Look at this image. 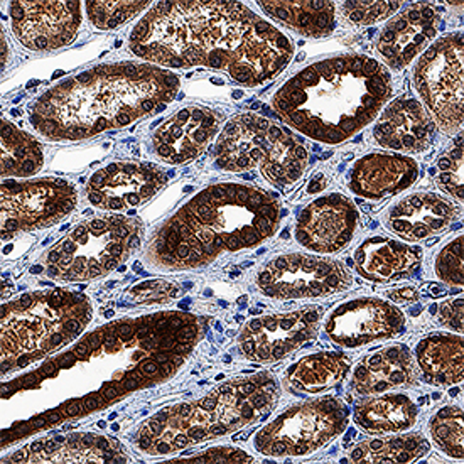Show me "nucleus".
Instances as JSON below:
<instances>
[{"label":"nucleus","mask_w":464,"mask_h":464,"mask_svg":"<svg viewBox=\"0 0 464 464\" xmlns=\"http://www.w3.org/2000/svg\"><path fill=\"white\" fill-rule=\"evenodd\" d=\"M440 14L429 2H416L389 21L380 33V56L383 63L401 72L428 48L440 31Z\"/></svg>","instance_id":"nucleus-21"},{"label":"nucleus","mask_w":464,"mask_h":464,"mask_svg":"<svg viewBox=\"0 0 464 464\" xmlns=\"http://www.w3.org/2000/svg\"><path fill=\"white\" fill-rule=\"evenodd\" d=\"M436 181L446 195L451 196L456 203H463V142L461 135L448 154L438 162Z\"/></svg>","instance_id":"nucleus-35"},{"label":"nucleus","mask_w":464,"mask_h":464,"mask_svg":"<svg viewBox=\"0 0 464 464\" xmlns=\"http://www.w3.org/2000/svg\"><path fill=\"white\" fill-rule=\"evenodd\" d=\"M254 461L256 458L252 454H248L240 448H230V446L209 448L205 451L171 459V463H254Z\"/></svg>","instance_id":"nucleus-39"},{"label":"nucleus","mask_w":464,"mask_h":464,"mask_svg":"<svg viewBox=\"0 0 464 464\" xmlns=\"http://www.w3.org/2000/svg\"><path fill=\"white\" fill-rule=\"evenodd\" d=\"M15 39L31 51H53L72 44L83 23L82 2H11Z\"/></svg>","instance_id":"nucleus-15"},{"label":"nucleus","mask_w":464,"mask_h":464,"mask_svg":"<svg viewBox=\"0 0 464 464\" xmlns=\"http://www.w3.org/2000/svg\"><path fill=\"white\" fill-rule=\"evenodd\" d=\"M93 307L68 289L25 293L2 304V377L60 352L85 333Z\"/></svg>","instance_id":"nucleus-7"},{"label":"nucleus","mask_w":464,"mask_h":464,"mask_svg":"<svg viewBox=\"0 0 464 464\" xmlns=\"http://www.w3.org/2000/svg\"><path fill=\"white\" fill-rule=\"evenodd\" d=\"M132 456L121 440L95 434L74 432L66 436L39 438L13 454L2 458V463H130Z\"/></svg>","instance_id":"nucleus-19"},{"label":"nucleus","mask_w":464,"mask_h":464,"mask_svg":"<svg viewBox=\"0 0 464 464\" xmlns=\"http://www.w3.org/2000/svg\"><path fill=\"white\" fill-rule=\"evenodd\" d=\"M420 264V248L379 235L363 240L354 252L356 272L367 281L382 284L409 277Z\"/></svg>","instance_id":"nucleus-26"},{"label":"nucleus","mask_w":464,"mask_h":464,"mask_svg":"<svg viewBox=\"0 0 464 464\" xmlns=\"http://www.w3.org/2000/svg\"><path fill=\"white\" fill-rule=\"evenodd\" d=\"M129 48L160 68L207 66L258 86L291 63V37L242 2H158L135 24Z\"/></svg>","instance_id":"nucleus-2"},{"label":"nucleus","mask_w":464,"mask_h":464,"mask_svg":"<svg viewBox=\"0 0 464 464\" xmlns=\"http://www.w3.org/2000/svg\"><path fill=\"white\" fill-rule=\"evenodd\" d=\"M0 193L2 240L58 225L78 205L76 188L58 178L27 181L4 179Z\"/></svg>","instance_id":"nucleus-12"},{"label":"nucleus","mask_w":464,"mask_h":464,"mask_svg":"<svg viewBox=\"0 0 464 464\" xmlns=\"http://www.w3.org/2000/svg\"><path fill=\"white\" fill-rule=\"evenodd\" d=\"M350 411L340 399L323 397L294 405L256 432L254 446L267 458H303L342 436Z\"/></svg>","instance_id":"nucleus-10"},{"label":"nucleus","mask_w":464,"mask_h":464,"mask_svg":"<svg viewBox=\"0 0 464 464\" xmlns=\"http://www.w3.org/2000/svg\"><path fill=\"white\" fill-rule=\"evenodd\" d=\"M353 277L338 260L305 254L272 258L256 276V285L272 299H314L346 291Z\"/></svg>","instance_id":"nucleus-13"},{"label":"nucleus","mask_w":464,"mask_h":464,"mask_svg":"<svg viewBox=\"0 0 464 464\" xmlns=\"http://www.w3.org/2000/svg\"><path fill=\"white\" fill-rule=\"evenodd\" d=\"M281 217L279 201L260 188L213 184L160 225L147 245V262L169 272L205 267L223 254L264 244Z\"/></svg>","instance_id":"nucleus-4"},{"label":"nucleus","mask_w":464,"mask_h":464,"mask_svg":"<svg viewBox=\"0 0 464 464\" xmlns=\"http://www.w3.org/2000/svg\"><path fill=\"white\" fill-rule=\"evenodd\" d=\"M459 213V208L442 196L414 193L392 207L385 225L405 242H420L451 227Z\"/></svg>","instance_id":"nucleus-23"},{"label":"nucleus","mask_w":464,"mask_h":464,"mask_svg":"<svg viewBox=\"0 0 464 464\" xmlns=\"http://www.w3.org/2000/svg\"><path fill=\"white\" fill-rule=\"evenodd\" d=\"M352 370V360L343 353L309 354L285 372V387L294 393L318 395L340 385Z\"/></svg>","instance_id":"nucleus-28"},{"label":"nucleus","mask_w":464,"mask_h":464,"mask_svg":"<svg viewBox=\"0 0 464 464\" xmlns=\"http://www.w3.org/2000/svg\"><path fill=\"white\" fill-rule=\"evenodd\" d=\"M260 9L272 21L293 29L305 37H326L336 27L334 2H291V0H262Z\"/></svg>","instance_id":"nucleus-29"},{"label":"nucleus","mask_w":464,"mask_h":464,"mask_svg":"<svg viewBox=\"0 0 464 464\" xmlns=\"http://www.w3.org/2000/svg\"><path fill=\"white\" fill-rule=\"evenodd\" d=\"M419 368L405 344L387 346L363 358L356 368L350 389L356 395H379L395 389L416 387Z\"/></svg>","instance_id":"nucleus-25"},{"label":"nucleus","mask_w":464,"mask_h":464,"mask_svg":"<svg viewBox=\"0 0 464 464\" xmlns=\"http://www.w3.org/2000/svg\"><path fill=\"white\" fill-rule=\"evenodd\" d=\"M152 2L147 0H135V2H102V0H90L85 2V11L90 23L100 31H111L119 25L129 23L135 15L149 11Z\"/></svg>","instance_id":"nucleus-34"},{"label":"nucleus","mask_w":464,"mask_h":464,"mask_svg":"<svg viewBox=\"0 0 464 464\" xmlns=\"http://www.w3.org/2000/svg\"><path fill=\"white\" fill-rule=\"evenodd\" d=\"M393 92L385 64L344 54L309 64L272 98V107L299 134L342 144L377 119Z\"/></svg>","instance_id":"nucleus-5"},{"label":"nucleus","mask_w":464,"mask_h":464,"mask_svg":"<svg viewBox=\"0 0 464 464\" xmlns=\"http://www.w3.org/2000/svg\"><path fill=\"white\" fill-rule=\"evenodd\" d=\"M387 295L391 297L393 303H399V304H411V303H416L417 299H419V293H417L414 287L393 289V291H389Z\"/></svg>","instance_id":"nucleus-41"},{"label":"nucleus","mask_w":464,"mask_h":464,"mask_svg":"<svg viewBox=\"0 0 464 464\" xmlns=\"http://www.w3.org/2000/svg\"><path fill=\"white\" fill-rule=\"evenodd\" d=\"M353 419L368 434H397L416 426L417 407L409 395L387 393L358 403Z\"/></svg>","instance_id":"nucleus-30"},{"label":"nucleus","mask_w":464,"mask_h":464,"mask_svg":"<svg viewBox=\"0 0 464 464\" xmlns=\"http://www.w3.org/2000/svg\"><path fill=\"white\" fill-rule=\"evenodd\" d=\"M416 363L430 385H459L463 382V338L451 333L426 336L416 346Z\"/></svg>","instance_id":"nucleus-27"},{"label":"nucleus","mask_w":464,"mask_h":464,"mask_svg":"<svg viewBox=\"0 0 464 464\" xmlns=\"http://www.w3.org/2000/svg\"><path fill=\"white\" fill-rule=\"evenodd\" d=\"M5 60H7V39H5L4 33H2V70H4Z\"/></svg>","instance_id":"nucleus-43"},{"label":"nucleus","mask_w":464,"mask_h":464,"mask_svg":"<svg viewBox=\"0 0 464 464\" xmlns=\"http://www.w3.org/2000/svg\"><path fill=\"white\" fill-rule=\"evenodd\" d=\"M44 150L33 135L2 119V179L31 178L41 171Z\"/></svg>","instance_id":"nucleus-32"},{"label":"nucleus","mask_w":464,"mask_h":464,"mask_svg":"<svg viewBox=\"0 0 464 464\" xmlns=\"http://www.w3.org/2000/svg\"><path fill=\"white\" fill-rule=\"evenodd\" d=\"M168 184V174L149 162H113L92 174L88 201L103 211L137 208Z\"/></svg>","instance_id":"nucleus-16"},{"label":"nucleus","mask_w":464,"mask_h":464,"mask_svg":"<svg viewBox=\"0 0 464 464\" xmlns=\"http://www.w3.org/2000/svg\"><path fill=\"white\" fill-rule=\"evenodd\" d=\"M181 289L178 284L168 281H146L132 285L125 299L135 305L169 304L176 297H179Z\"/></svg>","instance_id":"nucleus-37"},{"label":"nucleus","mask_w":464,"mask_h":464,"mask_svg":"<svg viewBox=\"0 0 464 464\" xmlns=\"http://www.w3.org/2000/svg\"><path fill=\"white\" fill-rule=\"evenodd\" d=\"M321 318L319 305H305L291 313L252 319L240 331V350L252 362H279L318 336Z\"/></svg>","instance_id":"nucleus-14"},{"label":"nucleus","mask_w":464,"mask_h":464,"mask_svg":"<svg viewBox=\"0 0 464 464\" xmlns=\"http://www.w3.org/2000/svg\"><path fill=\"white\" fill-rule=\"evenodd\" d=\"M207 326L208 319L193 313L160 311L90 331L66 352L2 385L4 402L29 395L36 407L2 430V450L171 380L191 358Z\"/></svg>","instance_id":"nucleus-1"},{"label":"nucleus","mask_w":464,"mask_h":464,"mask_svg":"<svg viewBox=\"0 0 464 464\" xmlns=\"http://www.w3.org/2000/svg\"><path fill=\"white\" fill-rule=\"evenodd\" d=\"M463 44L461 33L432 43L414 68V86L442 132L463 129Z\"/></svg>","instance_id":"nucleus-11"},{"label":"nucleus","mask_w":464,"mask_h":464,"mask_svg":"<svg viewBox=\"0 0 464 464\" xmlns=\"http://www.w3.org/2000/svg\"><path fill=\"white\" fill-rule=\"evenodd\" d=\"M463 235H458L436 256L434 269L440 281L456 287L463 285Z\"/></svg>","instance_id":"nucleus-38"},{"label":"nucleus","mask_w":464,"mask_h":464,"mask_svg":"<svg viewBox=\"0 0 464 464\" xmlns=\"http://www.w3.org/2000/svg\"><path fill=\"white\" fill-rule=\"evenodd\" d=\"M279 395V382L269 372L228 380L198 401L174 403L146 419L135 430L134 446L160 458L218 440L269 416Z\"/></svg>","instance_id":"nucleus-6"},{"label":"nucleus","mask_w":464,"mask_h":464,"mask_svg":"<svg viewBox=\"0 0 464 464\" xmlns=\"http://www.w3.org/2000/svg\"><path fill=\"white\" fill-rule=\"evenodd\" d=\"M328 186V179L324 174H318L316 178L311 179V183L307 184V193L314 195V193H323Z\"/></svg>","instance_id":"nucleus-42"},{"label":"nucleus","mask_w":464,"mask_h":464,"mask_svg":"<svg viewBox=\"0 0 464 464\" xmlns=\"http://www.w3.org/2000/svg\"><path fill=\"white\" fill-rule=\"evenodd\" d=\"M429 432L440 452L452 459H463V411L458 405L440 409L429 422Z\"/></svg>","instance_id":"nucleus-33"},{"label":"nucleus","mask_w":464,"mask_h":464,"mask_svg":"<svg viewBox=\"0 0 464 464\" xmlns=\"http://www.w3.org/2000/svg\"><path fill=\"white\" fill-rule=\"evenodd\" d=\"M430 450L429 440L419 434L387 436L363 440L352 448L348 459L353 463H414Z\"/></svg>","instance_id":"nucleus-31"},{"label":"nucleus","mask_w":464,"mask_h":464,"mask_svg":"<svg viewBox=\"0 0 464 464\" xmlns=\"http://www.w3.org/2000/svg\"><path fill=\"white\" fill-rule=\"evenodd\" d=\"M301 140L256 113L235 115L223 125L215 144V164L228 172L258 169L274 186L297 183L307 168Z\"/></svg>","instance_id":"nucleus-8"},{"label":"nucleus","mask_w":464,"mask_h":464,"mask_svg":"<svg viewBox=\"0 0 464 464\" xmlns=\"http://www.w3.org/2000/svg\"><path fill=\"white\" fill-rule=\"evenodd\" d=\"M144 225L125 215H103L80 223L44 256L49 277L93 281L121 267L142 244Z\"/></svg>","instance_id":"nucleus-9"},{"label":"nucleus","mask_w":464,"mask_h":464,"mask_svg":"<svg viewBox=\"0 0 464 464\" xmlns=\"http://www.w3.org/2000/svg\"><path fill=\"white\" fill-rule=\"evenodd\" d=\"M403 2H343V15L358 25H372L387 21L401 11Z\"/></svg>","instance_id":"nucleus-36"},{"label":"nucleus","mask_w":464,"mask_h":464,"mask_svg":"<svg viewBox=\"0 0 464 464\" xmlns=\"http://www.w3.org/2000/svg\"><path fill=\"white\" fill-rule=\"evenodd\" d=\"M438 319L442 326L456 333H463V297H454L451 301L442 303L438 311Z\"/></svg>","instance_id":"nucleus-40"},{"label":"nucleus","mask_w":464,"mask_h":464,"mask_svg":"<svg viewBox=\"0 0 464 464\" xmlns=\"http://www.w3.org/2000/svg\"><path fill=\"white\" fill-rule=\"evenodd\" d=\"M358 221L352 199L340 193L321 196L299 213L295 240L314 254H336L353 240Z\"/></svg>","instance_id":"nucleus-18"},{"label":"nucleus","mask_w":464,"mask_h":464,"mask_svg":"<svg viewBox=\"0 0 464 464\" xmlns=\"http://www.w3.org/2000/svg\"><path fill=\"white\" fill-rule=\"evenodd\" d=\"M221 115L217 111L189 105L172 113L152 135L156 156L166 164H186L205 152L220 130Z\"/></svg>","instance_id":"nucleus-20"},{"label":"nucleus","mask_w":464,"mask_h":464,"mask_svg":"<svg viewBox=\"0 0 464 464\" xmlns=\"http://www.w3.org/2000/svg\"><path fill=\"white\" fill-rule=\"evenodd\" d=\"M179 74L150 63L100 64L51 86L29 107V122L51 142L85 140L166 107Z\"/></svg>","instance_id":"nucleus-3"},{"label":"nucleus","mask_w":464,"mask_h":464,"mask_svg":"<svg viewBox=\"0 0 464 464\" xmlns=\"http://www.w3.org/2000/svg\"><path fill=\"white\" fill-rule=\"evenodd\" d=\"M438 125L426 107L416 98H397L380 115L373 129V139L379 146L417 154L432 146Z\"/></svg>","instance_id":"nucleus-22"},{"label":"nucleus","mask_w":464,"mask_h":464,"mask_svg":"<svg viewBox=\"0 0 464 464\" xmlns=\"http://www.w3.org/2000/svg\"><path fill=\"white\" fill-rule=\"evenodd\" d=\"M405 326L402 311L377 297L352 299L334 307L324 330L331 342L343 348H360L399 336Z\"/></svg>","instance_id":"nucleus-17"},{"label":"nucleus","mask_w":464,"mask_h":464,"mask_svg":"<svg viewBox=\"0 0 464 464\" xmlns=\"http://www.w3.org/2000/svg\"><path fill=\"white\" fill-rule=\"evenodd\" d=\"M419 178V166L409 156L375 152L356 160L350 171L354 195L380 201L409 189Z\"/></svg>","instance_id":"nucleus-24"}]
</instances>
